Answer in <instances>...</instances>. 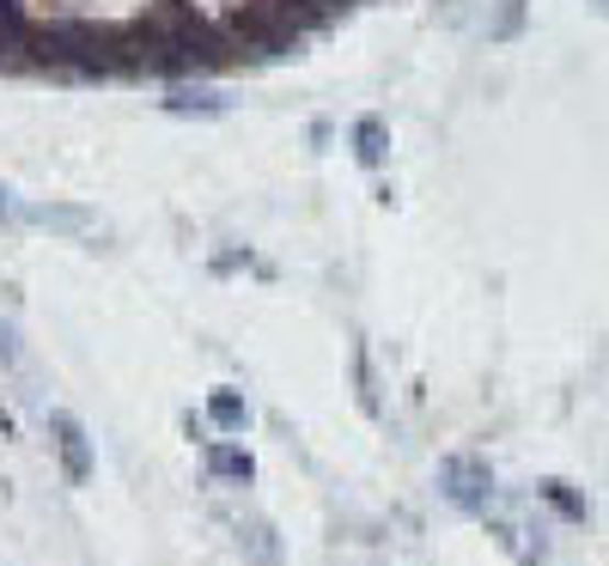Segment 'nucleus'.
Listing matches in <instances>:
<instances>
[{
	"label": "nucleus",
	"instance_id": "obj_1",
	"mask_svg": "<svg viewBox=\"0 0 609 566\" xmlns=\"http://www.w3.org/2000/svg\"><path fill=\"white\" fill-rule=\"evenodd\" d=\"M354 141H359V158H366V165H378V158H385V122L366 116V122L354 129Z\"/></svg>",
	"mask_w": 609,
	"mask_h": 566
},
{
	"label": "nucleus",
	"instance_id": "obj_2",
	"mask_svg": "<svg viewBox=\"0 0 609 566\" xmlns=\"http://www.w3.org/2000/svg\"><path fill=\"white\" fill-rule=\"evenodd\" d=\"M0 208H7V189H0Z\"/></svg>",
	"mask_w": 609,
	"mask_h": 566
}]
</instances>
